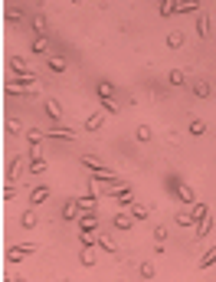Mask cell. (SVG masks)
<instances>
[{"mask_svg": "<svg viewBox=\"0 0 216 282\" xmlns=\"http://www.w3.org/2000/svg\"><path fill=\"white\" fill-rule=\"evenodd\" d=\"M167 190H173V197H177L184 207H194V204H196V200H194V190H190L180 177H167Z\"/></svg>", "mask_w": 216, "mask_h": 282, "instance_id": "obj_1", "label": "cell"}, {"mask_svg": "<svg viewBox=\"0 0 216 282\" xmlns=\"http://www.w3.org/2000/svg\"><path fill=\"white\" fill-rule=\"evenodd\" d=\"M46 167H49V161L43 158V151H26V174H43Z\"/></svg>", "mask_w": 216, "mask_h": 282, "instance_id": "obj_2", "label": "cell"}, {"mask_svg": "<svg viewBox=\"0 0 216 282\" xmlns=\"http://www.w3.org/2000/svg\"><path fill=\"white\" fill-rule=\"evenodd\" d=\"M49 194H53V187L46 184V181H36V187L30 190V207H43L49 200Z\"/></svg>", "mask_w": 216, "mask_h": 282, "instance_id": "obj_3", "label": "cell"}, {"mask_svg": "<svg viewBox=\"0 0 216 282\" xmlns=\"http://www.w3.org/2000/svg\"><path fill=\"white\" fill-rule=\"evenodd\" d=\"M108 200H115V207H118V210H128L131 204H138V200H134V190H131L128 184L121 187V190H115V194H108Z\"/></svg>", "mask_w": 216, "mask_h": 282, "instance_id": "obj_4", "label": "cell"}, {"mask_svg": "<svg viewBox=\"0 0 216 282\" xmlns=\"http://www.w3.org/2000/svg\"><path fill=\"white\" fill-rule=\"evenodd\" d=\"M210 217H213V213H210V204L196 200V204H194V233H196V230H203V223H206Z\"/></svg>", "mask_w": 216, "mask_h": 282, "instance_id": "obj_5", "label": "cell"}, {"mask_svg": "<svg viewBox=\"0 0 216 282\" xmlns=\"http://www.w3.org/2000/svg\"><path fill=\"white\" fill-rule=\"evenodd\" d=\"M79 233H98V213L95 210H86L79 217Z\"/></svg>", "mask_w": 216, "mask_h": 282, "instance_id": "obj_6", "label": "cell"}, {"mask_svg": "<svg viewBox=\"0 0 216 282\" xmlns=\"http://www.w3.org/2000/svg\"><path fill=\"white\" fill-rule=\"evenodd\" d=\"M79 161H82V167H86L88 174H115V171H111V167H105V164L98 161V158H88V154H82Z\"/></svg>", "mask_w": 216, "mask_h": 282, "instance_id": "obj_7", "label": "cell"}, {"mask_svg": "<svg viewBox=\"0 0 216 282\" xmlns=\"http://www.w3.org/2000/svg\"><path fill=\"white\" fill-rule=\"evenodd\" d=\"M82 213H86V210L79 207V197H69V200L63 204V220H79Z\"/></svg>", "mask_w": 216, "mask_h": 282, "instance_id": "obj_8", "label": "cell"}, {"mask_svg": "<svg viewBox=\"0 0 216 282\" xmlns=\"http://www.w3.org/2000/svg\"><path fill=\"white\" fill-rule=\"evenodd\" d=\"M36 250H40L36 243H10V246H7V256H33Z\"/></svg>", "mask_w": 216, "mask_h": 282, "instance_id": "obj_9", "label": "cell"}, {"mask_svg": "<svg viewBox=\"0 0 216 282\" xmlns=\"http://www.w3.org/2000/svg\"><path fill=\"white\" fill-rule=\"evenodd\" d=\"M111 227H115V230H121V233H128V230L134 227V220H131V213H128V210H118V213L111 217Z\"/></svg>", "mask_w": 216, "mask_h": 282, "instance_id": "obj_10", "label": "cell"}, {"mask_svg": "<svg viewBox=\"0 0 216 282\" xmlns=\"http://www.w3.org/2000/svg\"><path fill=\"white\" fill-rule=\"evenodd\" d=\"M10 69H13V76H36V69H30L23 56H10Z\"/></svg>", "mask_w": 216, "mask_h": 282, "instance_id": "obj_11", "label": "cell"}, {"mask_svg": "<svg viewBox=\"0 0 216 282\" xmlns=\"http://www.w3.org/2000/svg\"><path fill=\"white\" fill-rule=\"evenodd\" d=\"M173 223H177V227H190V230H194V207H180L177 217H173Z\"/></svg>", "mask_w": 216, "mask_h": 282, "instance_id": "obj_12", "label": "cell"}, {"mask_svg": "<svg viewBox=\"0 0 216 282\" xmlns=\"http://www.w3.org/2000/svg\"><path fill=\"white\" fill-rule=\"evenodd\" d=\"M23 161H26V154H10V164H7V184L17 181V171H20Z\"/></svg>", "mask_w": 216, "mask_h": 282, "instance_id": "obj_13", "label": "cell"}, {"mask_svg": "<svg viewBox=\"0 0 216 282\" xmlns=\"http://www.w3.org/2000/svg\"><path fill=\"white\" fill-rule=\"evenodd\" d=\"M43 138H46V131H40V128H30V131H26V144H30V151H40Z\"/></svg>", "mask_w": 216, "mask_h": 282, "instance_id": "obj_14", "label": "cell"}, {"mask_svg": "<svg viewBox=\"0 0 216 282\" xmlns=\"http://www.w3.org/2000/svg\"><path fill=\"white\" fill-rule=\"evenodd\" d=\"M128 213H131V220L138 223V220H148V217H151V207H144V204H131V207H128Z\"/></svg>", "mask_w": 216, "mask_h": 282, "instance_id": "obj_15", "label": "cell"}, {"mask_svg": "<svg viewBox=\"0 0 216 282\" xmlns=\"http://www.w3.org/2000/svg\"><path fill=\"white\" fill-rule=\"evenodd\" d=\"M194 95H200V98H210V95H213V86H210L206 79H194Z\"/></svg>", "mask_w": 216, "mask_h": 282, "instance_id": "obj_16", "label": "cell"}, {"mask_svg": "<svg viewBox=\"0 0 216 282\" xmlns=\"http://www.w3.org/2000/svg\"><path fill=\"white\" fill-rule=\"evenodd\" d=\"M46 115L53 121H63V105H59L56 98H46Z\"/></svg>", "mask_w": 216, "mask_h": 282, "instance_id": "obj_17", "label": "cell"}, {"mask_svg": "<svg viewBox=\"0 0 216 282\" xmlns=\"http://www.w3.org/2000/svg\"><path fill=\"white\" fill-rule=\"evenodd\" d=\"M102 125H105V112H95V115H88V118H86L88 131H102Z\"/></svg>", "mask_w": 216, "mask_h": 282, "instance_id": "obj_18", "label": "cell"}, {"mask_svg": "<svg viewBox=\"0 0 216 282\" xmlns=\"http://www.w3.org/2000/svg\"><path fill=\"white\" fill-rule=\"evenodd\" d=\"M46 138H65V141H72V138H76V131L59 125V128H49V131H46Z\"/></svg>", "mask_w": 216, "mask_h": 282, "instance_id": "obj_19", "label": "cell"}, {"mask_svg": "<svg viewBox=\"0 0 216 282\" xmlns=\"http://www.w3.org/2000/svg\"><path fill=\"white\" fill-rule=\"evenodd\" d=\"M184 43H187V33H180V30H173L171 36H167V49H180Z\"/></svg>", "mask_w": 216, "mask_h": 282, "instance_id": "obj_20", "label": "cell"}, {"mask_svg": "<svg viewBox=\"0 0 216 282\" xmlns=\"http://www.w3.org/2000/svg\"><path fill=\"white\" fill-rule=\"evenodd\" d=\"M196 36H200V40H206V36H210V17H206V13H200V17H196Z\"/></svg>", "mask_w": 216, "mask_h": 282, "instance_id": "obj_21", "label": "cell"}, {"mask_svg": "<svg viewBox=\"0 0 216 282\" xmlns=\"http://www.w3.org/2000/svg\"><path fill=\"white\" fill-rule=\"evenodd\" d=\"M33 223H36V207H26V210L20 213V227H23V230H30Z\"/></svg>", "mask_w": 216, "mask_h": 282, "instance_id": "obj_22", "label": "cell"}, {"mask_svg": "<svg viewBox=\"0 0 216 282\" xmlns=\"http://www.w3.org/2000/svg\"><path fill=\"white\" fill-rule=\"evenodd\" d=\"M187 131H190L194 138H200V135H206V121H203V118H190V125H187Z\"/></svg>", "mask_w": 216, "mask_h": 282, "instance_id": "obj_23", "label": "cell"}, {"mask_svg": "<svg viewBox=\"0 0 216 282\" xmlns=\"http://www.w3.org/2000/svg\"><path fill=\"white\" fill-rule=\"evenodd\" d=\"M102 98H115V86H111L108 79H102V82H98V102H102Z\"/></svg>", "mask_w": 216, "mask_h": 282, "instance_id": "obj_24", "label": "cell"}, {"mask_svg": "<svg viewBox=\"0 0 216 282\" xmlns=\"http://www.w3.org/2000/svg\"><path fill=\"white\" fill-rule=\"evenodd\" d=\"M95 246H98L102 253H115V243H111L105 233H95Z\"/></svg>", "mask_w": 216, "mask_h": 282, "instance_id": "obj_25", "label": "cell"}, {"mask_svg": "<svg viewBox=\"0 0 216 282\" xmlns=\"http://www.w3.org/2000/svg\"><path fill=\"white\" fill-rule=\"evenodd\" d=\"M134 138H138V141H141V144H148V141H151V138H154V131H151V128H148V125H138V128H134Z\"/></svg>", "mask_w": 216, "mask_h": 282, "instance_id": "obj_26", "label": "cell"}, {"mask_svg": "<svg viewBox=\"0 0 216 282\" xmlns=\"http://www.w3.org/2000/svg\"><path fill=\"white\" fill-rule=\"evenodd\" d=\"M79 262H82V266H86V269H92V266H95V250H82L79 253Z\"/></svg>", "mask_w": 216, "mask_h": 282, "instance_id": "obj_27", "label": "cell"}, {"mask_svg": "<svg viewBox=\"0 0 216 282\" xmlns=\"http://www.w3.org/2000/svg\"><path fill=\"white\" fill-rule=\"evenodd\" d=\"M213 262H216V246H210V250L203 253V259L196 262V266H200V269H210V266H213Z\"/></svg>", "mask_w": 216, "mask_h": 282, "instance_id": "obj_28", "label": "cell"}, {"mask_svg": "<svg viewBox=\"0 0 216 282\" xmlns=\"http://www.w3.org/2000/svg\"><path fill=\"white\" fill-rule=\"evenodd\" d=\"M79 246L82 250H95V233H79Z\"/></svg>", "mask_w": 216, "mask_h": 282, "instance_id": "obj_29", "label": "cell"}, {"mask_svg": "<svg viewBox=\"0 0 216 282\" xmlns=\"http://www.w3.org/2000/svg\"><path fill=\"white\" fill-rule=\"evenodd\" d=\"M154 272H157V269H154L151 259H141V279H154Z\"/></svg>", "mask_w": 216, "mask_h": 282, "instance_id": "obj_30", "label": "cell"}, {"mask_svg": "<svg viewBox=\"0 0 216 282\" xmlns=\"http://www.w3.org/2000/svg\"><path fill=\"white\" fill-rule=\"evenodd\" d=\"M102 112L105 115H118V102L115 98H102Z\"/></svg>", "mask_w": 216, "mask_h": 282, "instance_id": "obj_31", "label": "cell"}, {"mask_svg": "<svg viewBox=\"0 0 216 282\" xmlns=\"http://www.w3.org/2000/svg\"><path fill=\"white\" fill-rule=\"evenodd\" d=\"M167 79H171V86H184V82H187V72H184V69H173Z\"/></svg>", "mask_w": 216, "mask_h": 282, "instance_id": "obj_32", "label": "cell"}, {"mask_svg": "<svg viewBox=\"0 0 216 282\" xmlns=\"http://www.w3.org/2000/svg\"><path fill=\"white\" fill-rule=\"evenodd\" d=\"M154 243H157V246L167 243V227H154Z\"/></svg>", "mask_w": 216, "mask_h": 282, "instance_id": "obj_33", "label": "cell"}, {"mask_svg": "<svg viewBox=\"0 0 216 282\" xmlns=\"http://www.w3.org/2000/svg\"><path fill=\"white\" fill-rule=\"evenodd\" d=\"M177 13H200V3H177Z\"/></svg>", "mask_w": 216, "mask_h": 282, "instance_id": "obj_34", "label": "cell"}, {"mask_svg": "<svg viewBox=\"0 0 216 282\" xmlns=\"http://www.w3.org/2000/svg\"><path fill=\"white\" fill-rule=\"evenodd\" d=\"M33 53L36 56H46L49 49H46V40H33Z\"/></svg>", "mask_w": 216, "mask_h": 282, "instance_id": "obj_35", "label": "cell"}, {"mask_svg": "<svg viewBox=\"0 0 216 282\" xmlns=\"http://www.w3.org/2000/svg\"><path fill=\"white\" fill-rule=\"evenodd\" d=\"M157 10H161V17H173V13H177V3H161Z\"/></svg>", "mask_w": 216, "mask_h": 282, "instance_id": "obj_36", "label": "cell"}, {"mask_svg": "<svg viewBox=\"0 0 216 282\" xmlns=\"http://www.w3.org/2000/svg\"><path fill=\"white\" fill-rule=\"evenodd\" d=\"M49 72H65V59H49Z\"/></svg>", "mask_w": 216, "mask_h": 282, "instance_id": "obj_37", "label": "cell"}, {"mask_svg": "<svg viewBox=\"0 0 216 282\" xmlns=\"http://www.w3.org/2000/svg\"><path fill=\"white\" fill-rule=\"evenodd\" d=\"M7 131H10V135H23V125L17 118H10V121H7Z\"/></svg>", "mask_w": 216, "mask_h": 282, "instance_id": "obj_38", "label": "cell"}, {"mask_svg": "<svg viewBox=\"0 0 216 282\" xmlns=\"http://www.w3.org/2000/svg\"><path fill=\"white\" fill-rule=\"evenodd\" d=\"M17 197V184H7L3 187V200H13Z\"/></svg>", "mask_w": 216, "mask_h": 282, "instance_id": "obj_39", "label": "cell"}]
</instances>
